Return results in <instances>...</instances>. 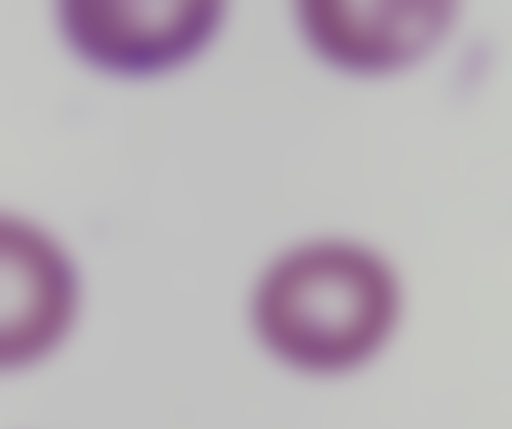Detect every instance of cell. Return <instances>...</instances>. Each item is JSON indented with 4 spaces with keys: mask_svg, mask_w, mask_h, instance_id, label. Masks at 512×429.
Instances as JSON below:
<instances>
[{
    "mask_svg": "<svg viewBox=\"0 0 512 429\" xmlns=\"http://www.w3.org/2000/svg\"><path fill=\"white\" fill-rule=\"evenodd\" d=\"M399 311L396 276L378 255L346 242H317L268 269L252 314L258 337L280 361L333 375L378 353Z\"/></svg>",
    "mask_w": 512,
    "mask_h": 429,
    "instance_id": "cell-1",
    "label": "cell"
},
{
    "mask_svg": "<svg viewBox=\"0 0 512 429\" xmlns=\"http://www.w3.org/2000/svg\"><path fill=\"white\" fill-rule=\"evenodd\" d=\"M220 2H96L61 4L72 49L96 68L151 76L183 65L212 41Z\"/></svg>",
    "mask_w": 512,
    "mask_h": 429,
    "instance_id": "cell-2",
    "label": "cell"
},
{
    "mask_svg": "<svg viewBox=\"0 0 512 429\" xmlns=\"http://www.w3.org/2000/svg\"><path fill=\"white\" fill-rule=\"evenodd\" d=\"M76 308V274L63 250L26 221L0 215V370L50 353Z\"/></svg>",
    "mask_w": 512,
    "mask_h": 429,
    "instance_id": "cell-3",
    "label": "cell"
},
{
    "mask_svg": "<svg viewBox=\"0 0 512 429\" xmlns=\"http://www.w3.org/2000/svg\"><path fill=\"white\" fill-rule=\"evenodd\" d=\"M450 2H303L300 23L312 49L336 68L394 73L426 57L455 21Z\"/></svg>",
    "mask_w": 512,
    "mask_h": 429,
    "instance_id": "cell-4",
    "label": "cell"
}]
</instances>
